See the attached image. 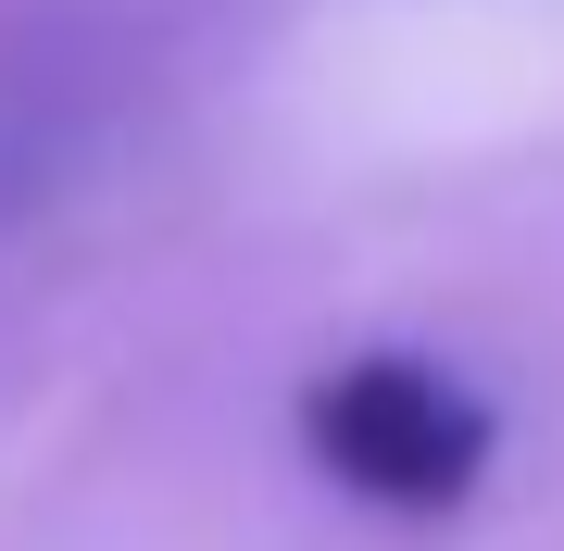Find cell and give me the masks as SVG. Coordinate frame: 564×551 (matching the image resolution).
I'll return each instance as SVG.
<instances>
[{
	"label": "cell",
	"mask_w": 564,
	"mask_h": 551,
	"mask_svg": "<svg viewBox=\"0 0 564 551\" xmlns=\"http://www.w3.org/2000/svg\"><path fill=\"white\" fill-rule=\"evenodd\" d=\"M302 451L339 476L351 502L440 527V514L477 502L502 427H489V401L452 364H426V351H351V364H326L302 388Z\"/></svg>",
	"instance_id": "1"
}]
</instances>
